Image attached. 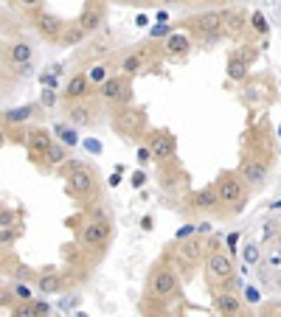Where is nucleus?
I'll return each instance as SVG.
<instances>
[{
	"instance_id": "ddd939ff",
	"label": "nucleus",
	"mask_w": 281,
	"mask_h": 317,
	"mask_svg": "<svg viewBox=\"0 0 281 317\" xmlns=\"http://www.w3.org/2000/svg\"><path fill=\"white\" fill-rule=\"evenodd\" d=\"M239 309H242L239 298H234V295H228V292L217 298V312H222V315H239Z\"/></svg>"
},
{
	"instance_id": "4468645a",
	"label": "nucleus",
	"mask_w": 281,
	"mask_h": 317,
	"mask_svg": "<svg viewBox=\"0 0 281 317\" xmlns=\"http://www.w3.org/2000/svg\"><path fill=\"white\" fill-rule=\"evenodd\" d=\"M88 87H90L88 76H73L68 82V90H65V93H68L70 98H82V95L88 93Z\"/></svg>"
},
{
	"instance_id": "0eeeda50",
	"label": "nucleus",
	"mask_w": 281,
	"mask_h": 317,
	"mask_svg": "<svg viewBox=\"0 0 281 317\" xmlns=\"http://www.w3.org/2000/svg\"><path fill=\"white\" fill-rule=\"evenodd\" d=\"M242 194H245V188H242V182H239L236 177H222L220 191H217V197H220L222 202H239Z\"/></svg>"
},
{
	"instance_id": "6e6552de",
	"label": "nucleus",
	"mask_w": 281,
	"mask_h": 317,
	"mask_svg": "<svg viewBox=\"0 0 281 317\" xmlns=\"http://www.w3.org/2000/svg\"><path fill=\"white\" fill-rule=\"evenodd\" d=\"M149 154H152V157H158V160L172 157V154H175V137L166 135V132H163V135H158V137H152Z\"/></svg>"
},
{
	"instance_id": "20e7f679",
	"label": "nucleus",
	"mask_w": 281,
	"mask_h": 317,
	"mask_svg": "<svg viewBox=\"0 0 281 317\" xmlns=\"http://www.w3.org/2000/svg\"><path fill=\"white\" fill-rule=\"evenodd\" d=\"M175 289H177V275L172 272V270L155 272V278H152V292H155L158 298H166V295H172Z\"/></svg>"
},
{
	"instance_id": "f3484780",
	"label": "nucleus",
	"mask_w": 281,
	"mask_h": 317,
	"mask_svg": "<svg viewBox=\"0 0 281 317\" xmlns=\"http://www.w3.org/2000/svg\"><path fill=\"white\" fill-rule=\"evenodd\" d=\"M40 289L43 292H59L62 289V278L59 275H53V272L43 275V278H40Z\"/></svg>"
},
{
	"instance_id": "c9c22d12",
	"label": "nucleus",
	"mask_w": 281,
	"mask_h": 317,
	"mask_svg": "<svg viewBox=\"0 0 281 317\" xmlns=\"http://www.w3.org/2000/svg\"><path fill=\"white\" fill-rule=\"evenodd\" d=\"M90 79H96V82H104V70H101V68H96L93 73H90Z\"/></svg>"
},
{
	"instance_id": "a19ab883",
	"label": "nucleus",
	"mask_w": 281,
	"mask_h": 317,
	"mask_svg": "<svg viewBox=\"0 0 281 317\" xmlns=\"http://www.w3.org/2000/svg\"><path fill=\"white\" fill-rule=\"evenodd\" d=\"M245 295H247V300H259V292L256 289H245Z\"/></svg>"
},
{
	"instance_id": "7ed1b4c3",
	"label": "nucleus",
	"mask_w": 281,
	"mask_h": 317,
	"mask_svg": "<svg viewBox=\"0 0 281 317\" xmlns=\"http://www.w3.org/2000/svg\"><path fill=\"white\" fill-rule=\"evenodd\" d=\"M68 188L73 191V194H90V191H93V174H90L88 169L76 166L68 177Z\"/></svg>"
},
{
	"instance_id": "6ab92c4d",
	"label": "nucleus",
	"mask_w": 281,
	"mask_h": 317,
	"mask_svg": "<svg viewBox=\"0 0 281 317\" xmlns=\"http://www.w3.org/2000/svg\"><path fill=\"white\" fill-rule=\"evenodd\" d=\"M180 253H183L186 261H197V258L202 256V244L200 241H186L183 247H180Z\"/></svg>"
},
{
	"instance_id": "de8ad7c7",
	"label": "nucleus",
	"mask_w": 281,
	"mask_h": 317,
	"mask_svg": "<svg viewBox=\"0 0 281 317\" xmlns=\"http://www.w3.org/2000/svg\"><path fill=\"white\" fill-rule=\"evenodd\" d=\"M279 286H281V270H279Z\"/></svg>"
},
{
	"instance_id": "e433bc0d",
	"label": "nucleus",
	"mask_w": 281,
	"mask_h": 317,
	"mask_svg": "<svg viewBox=\"0 0 281 317\" xmlns=\"http://www.w3.org/2000/svg\"><path fill=\"white\" fill-rule=\"evenodd\" d=\"M14 315H23V317H28V315H31V306H17V309H14Z\"/></svg>"
},
{
	"instance_id": "f8f14e48",
	"label": "nucleus",
	"mask_w": 281,
	"mask_h": 317,
	"mask_svg": "<svg viewBox=\"0 0 281 317\" xmlns=\"http://www.w3.org/2000/svg\"><path fill=\"white\" fill-rule=\"evenodd\" d=\"M37 28H40V34H43V37L53 40V37L59 34V20L51 17V14H43V17L37 20Z\"/></svg>"
},
{
	"instance_id": "c756f323",
	"label": "nucleus",
	"mask_w": 281,
	"mask_h": 317,
	"mask_svg": "<svg viewBox=\"0 0 281 317\" xmlns=\"http://www.w3.org/2000/svg\"><path fill=\"white\" fill-rule=\"evenodd\" d=\"M31 315H48V303H45V300L31 303Z\"/></svg>"
},
{
	"instance_id": "f257e3e1",
	"label": "nucleus",
	"mask_w": 281,
	"mask_h": 317,
	"mask_svg": "<svg viewBox=\"0 0 281 317\" xmlns=\"http://www.w3.org/2000/svg\"><path fill=\"white\" fill-rule=\"evenodd\" d=\"M107 239H110V225H107L104 219L85 225V230H82V241L90 244V247H98V244H104Z\"/></svg>"
},
{
	"instance_id": "5701e85b",
	"label": "nucleus",
	"mask_w": 281,
	"mask_h": 317,
	"mask_svg": "<svg viewBox=\"0 0 281 317\" xmlns=\"http://www.w3.org/2000/svg\"><path fill=\"white\" fill-rule=\"evenodd\" d=\"M48 160H51L53 166L62 163V160H65V149H62V146H56V143H51V146H48Z\"/></svg>"
},
{
	"instance_id": "393cba45",
	"label": "nucleus",
	"mask_w": 281,
	"mask_h": 317,
	"mask_svg": "<svg viewBox=\"0 0 281 317\" xmlns=\"http://www.w3.org/2000/svg\"><path fill=\"white\" fill-rule=\"evenodd\" d=\"M56 132H59V137H62V143H68V146H73L76 143V132H73V129H68V127H56Z\"/></svg>"
},
{
	"instance_id": "c85d7f7f",
	"label": "nucleus",
	"mask_w": 281,
	"mask_h": 317,
	"mask_svg": "<svg viewBox=\"0 0 281 317\" xmlns=\"http://www.w3.org/2000/svg\"><path fill=\"white\" fill-rule=\"evenodd\" d=\"M14 295H17L20 300H31V289H28L26 283H17V286H14Z\"/></svg>"
},
{
	"instance_id": "473e14b6",
	"label": "nucleus",
	"mask_w": 281,
	"mask_h": 317,
	"mask_svg": "<svg viewBox=\"0 0 281 317\" xmlns=\"http://www.w3.org/2000/svg\"><path fill=\"white\" fill-rule=\"evenodd\" d=\"M152 37H169V28L166 26H155L152 28Z\"/></svg>"
},
{
	"instance_id": "39448f33",
	"label": "nucleus",
	"mask_w": 281,
	"mask_h": 317,
	"mask_svg": "<svg viewBox=\"0 0 281 317\" xmlns=\"http://www.w3.org/2000/svg\"><path fill=\"white\" fill-rule=\"evenodd\" d=\"M48 146H51V135L45 132V129H31L28 132V152H31V157H45L48 154Z\"/></svg>"
},
{
	"instance_id": "a18cd8bd",
	"label": "nucleus",
	"mask_w": 281,
	"mask_h": 317,
	"mask_svg": "<svg viewBox=\"0 0 281 317\" xmlns=\"http://www.w3.org/2000/svg\"><path fill=\"white\" fill-rule=\"evenodd\" d=\"M0 146H3V129H0Z\"/></svg>"
},
{
	"instance_id": "b1692460",
	"label": "nucleus",
	"mask_w": 281,
	"mask_h": 317,
	"mask_svg": "<svg viewBox=\"0 0 281 317\" xmlns=\"http://www.w3.org/2000/svg\"><path fill=\"white\" fill-rule=\"evenodd\" d=\"M82 37H85V28H82V26L70 28L68 34H65V45H76V43H82Z\"/></svg>"
},
{
	"instance_id": "49530a36",
	"label": "nucleus",
	"mask_w": 281,
	"mask_h": 317,
	"mask_svg": "<svg viewBox=\"0 0 281 317\" xmlns=\"http://www.w3.org/2000/svg\"><path fill=\"white\" fill-rule=\"evenodd\" d=\"M135 3H149V0H135Z\"/></svg>"
},
{
	"instance_id": "423d86ee",
	"label": "nucleus",
	"mask_w": 281,
	"mask_h": 317,
	"mask_svg": "<svg viewBox=\"0 0 281 317\" xmlns=\"http://www.w3.org/2000/svg\"><path fill=\"white\" fill-rule=\"evenodd\" d=\"M222 20H225V14H220V11H208V14H202V17L194 20V28H197V31H200L202 37H208V34H220Z\"/></svg>"
},
{
	"instance_id": "412c9836",
	"label": "nucleus",
	"mask_w": 281,
	"mask_h": 317,
	"mask_svg": "<svg viewBox=\"0 0 281 317\" xmlns=\"http://www.w3.org/2000/svg\"><path fill=\"white\" fill-rule=\"evenodd\" d=\"M28 115H31V107H17V110L6 112V121L17 124V121H28Z\"/></svg>"
},
{
	"instance_id": "a878e982",
	"label": "nucleus",
	"mask_w": 281,
	"mask_h": 317,
	"mask_svg": "<svg viewBox=\"0 0 281 317\" xmlns=\"http://www.w3.org/2000/svg\"><path fill=\"white\" fill-rule=\"evenodd\" d=\"M70 118L76 121V124H90V115L85 107H76V110H70Z\"/></svg>"
},
{
	"instance_id": "a211bd4d",
	"label": "nucleus",
	"mask_w": 281,
	"mask_h": 317,
	"mask_svg": "<svg viewBox=\"0 0 281 317\" xmlns=\"http://www.w3.org/2000/svg\"><path fill=\"white\" fill-rule=\"evenodd\" d=\"M11 59L17 62V65H26V62L31 59V45H26V43H17L14 48H11Z\"/></svg>"
},
{
	"instance_id": "dca6fc26",
	"label": "nucleus",
	"mask_w": 281,
	"mask_h": 317,
	"mask_svg": "<svg viewBox=\"0 0 281 317\" xmlns=\"http://www.w3.org/2000/svg\"><path fill=\"white\" fill-rule=\"evenodd\" d=\"M242 172H245V177L250 182H264V177H267V169H264L262 163H245Z\"/></svg>"
},
{
	"instance_id": "7c9ffc66",
	"label": "nucleus",
	"mask_w": 281,
	"mask_h": 317,
	"mask_svg": "<svg viewBox=\"0 0 281 317\" xmlns=\"http://www.w3.org/2000/svg\"><path fill=\"white\" fill-rule=\"evenodd\" d=\"M253 28H256V31H267V23H264V14H259V11H256V14H253Z\"/></svg>"
},
{
	"instance_id": "58836bf2",
	"label": "nucleus",
	"mask_w": 281,
	"mask_h": 317,
	"mask_svg": "<svg viewBox=\"0 0 281 317\" xmlns=\"http://www.w3.org/2000/svg\"><path fill=\"white\" fill-rule=\"evenodd\" d=\"M85 146H88L90 152H101V143H96V140H88Z\"/></svg>"
},
{
	"instance_id": "37998d69",
	"label": "nucleus",
	"mask_w": 281,
	"mask_h": 317,
	"mask_svg": "<svg viewBox=\"0 0 281 317\" xmlns=\"http://www.w3.org/2000/svg\"><path fill=\"white\" fill-rule=\"evenodd\" d=\"M43 85H48V87H53L56 82H53V76H43Z\"/></svg>"
},
{
	"instance_id": "2eb2a0df",
	"label": "nucleus",
	"mask_w": 281,
	"mask_h": 317,
	"mask_svg": "<svg viewBox=\"0 0 281 317\" xmlns=\"http://www.w3.org/2000/svg\"><path fill=\"white\" fill-rule=\"evenodd\" d=\"M166 51L169 53H186L188 51V37L186 34H169L166 37Z\"/></svg>"
},
{
	"instance_id": "9b49d317",
	"label": "nucleus",
	"mask_w": 281,
	"mask_h": 317,
	"mask_svg": "<svg viewBox=\"0 0 281 317\" xmlns=\"http://www.w3.org/2000/svg\"><path fill=\"white\" fill-rule=\"evenodd\" d=\"M79 26L85 28V34H88V31H96L98 26H101V11L98 9H85L82 11V17H79Z\"/></svg>"
},
{
	"instance_id": "f704fd0d",
	"label": "nucleus",
	"mask_w": 281,
	"mask_h": 317,
	"mask_svg": "<svg viewBox=\"0 0 281 317\" xmlns=\"http://www.w3.org/2000/svg\"><path fill=\"white\" fill-rule=\"evenodd\" d=\"M143 180H146V177H143V174H132V185H135V188H140V185H143Z\"/></svg>"
},
{
	"instance_id": "1a4fd4ad",
	"label": "nucleus",
	"mask_w": 281,
	"mask_h": 317,
	"mask_svg": "<svg viewBox=\"0 0 281 317\" xmlns=\"http://www.w3.org/2000/svg\"><path fill=\"white\" fill-rule=\"evenodd\" d=\"M101 95L110 98V101L127 98V82H124V79H104V82H101Z\"/></svg>"
},
{
	"instance_id": "72a5a7b5",
	"label": "nucleus",
	"mask_w": 281,
	"mask_h": 317,
	"mask_svg": "<svg viewBox=\"0 0 281 317\" xmlns=\"http://www.w3.org/2000/svg\"><path fill=\"white\" fill-rule=\"evenodd\" d=\"M9 225H11V214L3 211V214H0V227H9Z\"/></svg>"
},
{
	"instance_id": "bb28decb",
	"label": "nucleus",
	"mask_w": 281,
	"mask_h": 317,
	"mask_svg": "<svg viewBox=\"0 0 281 317\" xmlns=\"http://www.w3.org/2000/svg\"><path fill=\"white\" fill-rule=\"evenodd\" d=\"M140 68V56H130V59H124V73H135Z\"/></svg>"
},
{
	"instance_id": "9d476101",
	"label": "nucleus",
	"mask_w": 281,
	"mask_h": 317,
	"mask_svg": "<svg viewBox=\"0 0 281 317\" xmlns=\"http://www.w3.org/2000/svg\"><path fill=\"white\" fill-rule=\"evenodd\" d=\"M115 127L121 129L124 135H135V129L140 127V115L135 110H121L115 118Z\"/></svg>"
},
{
	"instance_id": "ea45409f",
	"label": "nucleus",
	"mask_w": 281,
	"mask_h": 317,
	"mask_svg": "<svg viewBox=\"0 0 281 317\" xmlns=\"http://www.w3.org/2000/svg\"><path fill=\"white\" fill-rule=\"evenodd\" d=\"M11 239H14V233H11V230H3V233H0V241H11Z\"/></svg>"
},
{
	"instance_id": "aec40b11",
	"label": "nucleus",
	"mask_w": 281,
	"mask_h": 317,
	"mask_svg": "<svg viewBox=\"0 0 281 317\" xmlns=\"http://www.w3.org/2000/svg\"><path fill=\"white\" fill-rule=\"evenodd\" d=\"M228 76H231V79H245V62L239 59V56H234V59H231Z\"/></svg>"
},
{
	"instance_id": "4c0bfd02",
	"label": "nucleus",
	"mask_w": 281,
	"mask_h": 317,
	"mask_svg": "<svg viewBox=\"0 0 281 317\" xmlns=\"http://www.w3.org/2000/svg\"><path fill=\"white\" fill-rule=\"evenodd\" d=\"M43 104H48V107L53 104V93H51V90H45V93H43Z\"/></svg>"
},
{
	"instance_id": "09e8293b",
	"label": "nucleus",
	"mask_w": 281,
	"mask_h": 317,
	"mask_svg": "<svg viewBox=\"0 0 281 317\" xmlns=\"http://www.w3.org/2000/svg\"><path fill=\"white\" fill-rule=\"evenodd\" d=\"M163 3H177V0H163Z\"/></svg>"
},
{
	"instance_id": "4be33fe9",
	"label": "nucleus",
	"mask_w": 281,
	"mask_h": 317,
	"mask_svg": "<svg viewBox=\"0 0 281 317\" xmlns=\"http://www.w3.org/2000/svg\"><path fill=\"white\" fill-rule=\"evenodd\" d=\"M197 205H200V208L217 205V194H214V191H202V194H197Z\"/></svg>"
},
{
	"instance_id": "79ce46f5",
	"label": "nucleus",
	"mask_w": 281,
	"mask_h": 317,
	"mask_svg": "<svg viewBox=\"0 0 281 317\" xmlns=\"http://www.w3.org/2000/svg\"><path fill=\"white\" fill-rule=\"evenodd\" d=\"M191 230H194V227H183V230L177 233V239H186V236H188V233H191Z\"/></svg>"
},
{
	"instance_id": "cd10ccee",
	"label": "nucleus",
	"mask_w": 281,
	"mask_h": 317,
	"mask_svg": "<svg viewBox=\"0 0 281 317\" xmlns=\"http://www.w3.org/2000/svg\"><path fill=\"white\" fill-rule=\"evenodd\" d=\"M225 23H228L231 31H239L242 28V14H225Z\"/></svg>"
},
{
	"instance_id": "2f4dec72",
	"label": "nucleus",
	"mask_w": 281,
	"mask_h": 317,
	"mask_svg": "<svg viewBox=\"0 0 281 317\" xmlns=\"http://www.w3.org/2000/svg\"><path fill=\"white\" fill-rule=\"evenodd\" d=\"M256 258H259L256 247H247V250H245V264H256Z\"/></svg>"
},
{
	"instance_id": "f03ea898",
	"label": "nucleus",
	"mask_w": 281,
	"mask_h": 317,
	"mask_svg": "<svg viewBox=\"0 0 281 317\" xmlns=\"http://www.w3.org/2000/svg\"><path fill=\"white\" fill-rule=\"evenodd\" d=\"M208 272H211V278H217V281H231V275H234V264H231V258H225L222 253H211Z\"/></svg>"
},
{
	"instance_id": "c03bdc74",
	"label": "nucleus",
	"mask_w": 281,
	"mask_h": 317,
	"mask_svg": "<svg viewBox=\"0 0 281 317\" xmlns=\"http://www.w3.org/2000/svg\"><path fill=\"white\" fill-rule=\"evenodd\" d=\"M23 6H37V0H20Z\"/></svg>"
}]
</instances>
